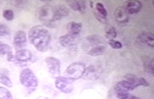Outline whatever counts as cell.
Listing matches in <instances>:
<instances>
[{
    "label": "cell",
    "instance_id": "obj_31",
    "mask_svg": "<svg viewBox=\"0 0 154 99\" xmlns=\"http://www.w3.org/2000/svg\"><path fill=\"white\" fill-rule=\"evenodd\" d=\"M95 16L99 22H102L103 23H106L107 22V19H106V17L103 16L100 14L98 13H95Z\"/></svg>",
    "mask_w": 154,
    "mask_h": 99
},
{
    "label": "cell",
    "instance_id": "obj_21",
    "mask_svg": "<svg viewBox=\"0 0 154 99\" xmlns=\"http://www.w3.org/2000/svg\"><path fill=\"white\" fill-rule=\"evenodd\" d=\"M144 71L151 75H154V62L153 59H148L145 61L143 64Z\"/></svg>",
    "mask_w": 154,
    "mask_h": 99
},
{
    "label": "cell",
    "instance_id": "obj_16",
    "mask_svg": "<svg viewBox=\"0 0 154 99\" xmlns=\"http://www.w3.org/2000/svg\"><path fill=\"white\" fill-rule=\"evenodd\" d=\"M68 5L72 9L81 13L84 12L86 7V2L83 1H67Z\"/></svg>",
    "mask_w": 154,
    "mask_h": 99
},
{
    "label": "cell",
    "instance_id": "obj_26",
    "mask_svg": "<svg viewBox=\"0 0 154 99\" xmlns=\"http://www.w3.org/2000/svg\"><path fill=\"white\" fill-rule=\"evenodd\" d=\"M117 97L119 99H143L141 98L133 95L130 93H118Z\"/></svg>",
    "mask_w": 154,
    "mask_h": 99
},
{
    "label": "cell",
    "instance_id": "obj_32",
    "mask_svg": "<svg viewBox=\"0 0 154 99\" xmlns=\"http://www.w3.org/2000/svg\"><path fill=\"white\" fill-rule=\"evenodd\" d=\"M37 99H50L47 97H44V96H40L37 98Z\"/></svg>",
    "mask_w": 154,
    "mask_h": 99
},
{
    "label": "cell",
    "instance_id": "obj_6",
    "mask_svg": "<svg viewBox=\"0 0 154 99\" xmlns=\"http://www.w3.org/2000/svg\"><path fill=\"white\" fill-rule=\"evenodd\" d=\"M45 62L52 77L55 78L59 77L60 74V63L59 60L52 57L46 58Z\"/></svg>",
    "mask_w": 154,
    "mask_h": 99
},
{
    "label": "cell",
    "instance_id": "obj_33",
    "mask_svg": "<svg viewBox=\"0 0 154 99\" xmlns=\"http://www.w3.org/2000/svg\"><path fill=\"white\" fill-rule=\"evenodd\" d=\"M90 6L91 8L93 7V4L92 2H90Z\"/></svg>",
    "mask_w": 154,
    "mask_h": 99
},
{
    "label": "cell",
    "instance_id": "obj_28",
    "mask_svg": "<svg viewBox=\"0 0 154 99\" xmlns=\"http://www.w3.org/2000/svg\"><path fill=\"white\" fill-rule=\"evenodd\" d=\"M2 16L5 19L8 21H12L14 18V13L11 10H6L2 13Z\"/></svg>",
    "mask_w": 154,
    "mask_h": 99
},
{
    "label": "cell",
    "instance_id": "obj_9",
    "mask_svg": "<svg viewBox=\"0 0 154 99\" xmlns=\"http://www.w3.org/2000/svg\"><path fill=\"white\" fill-rule=\"evenodd\" d=\"M123 7L127 14H137L140 11L143 5L140 1L132 0L126 1Z\"/></svg>",
    "mask_w": 154,
    "mask_h": 99
},
{
    "label": "cell",
    "instance_id": "obj_15",
    "mask_svg": "<svg viewBox=\"0 0 154 99\" xmlns=\"http://www.w3.org/2000/svg\"><path fill=\"white\" fill-rule=\"evenodd\" d=\"M128 14L126 12L123 6H119L115 10L114 16L118 22L121 23L128 22Z\"/></svg>",
    "mask_w": 154,
    "mask_h": 99
},
{
    "label": "cell",
    "instance_id": "obj_30",
    "mask_svg": "<svg viewBox=\"0 0 154 99\" xmlns=\"http://www.w3.org/2000/svg\"><path fill=\"white\" fill-rule=\"evenodd\" d=\"M108 44L112 48L115 49H119L122 47V43L114 39H111L109 41Z\"/></svg>",
    "mask_w": 154,
    "mask_h": 99
},
{
    "label": "cell",
    "instance_id": "obj_3",
    "mask_svg": "<svg viewBox=\"0 0 154 99\" xmlns=\"http://www.w3.org/2000/svg\"><path fill=\"white\" fill-rule=\"evenodd\" d=\"M38 16L42 24L50 28H55L58 25L53 19V6L45 5L40 8Z\"/></svg>",
    "mask_w": 154,
    "mask_h": 99
},
{
    "label": "cell",
    "instance_id": "obj_22",
    "mask_svg": "<svg viewBox=\"0 0 154 99\" xmlns=\"http://www.w3.org/2000/svg\"><path fill=\"white\" fill-rule=\"evenodd\" d=\"M86 39L90 43L94 45L102 44L104 42L103 38L96 35L88 36L86 37Z\"/></svg>",
    "mask_w": 154,
    "mask_h": 99
},
{
    "label": "cell",
    "instance_id": "obj_20",
    "mask_svg": "<svg viewBox=\"0 0 154 99\" xmlns=\"http://www.w3.org/2000/svg\"><path fill=\"white\" fill-rule=\"evenodd\" d=\"M105 49V47L104 46H97L88 51L87 52V54L93 57L100 56L103 54Z\"/></svg>",
    "mask_w": 154,
    "mask_h": 99
},
{
    "label": "cell",
    "instance_id": "obj_17",
    "mask_svg": "<svg viewBox=\"0 0 154 99\" xmlns=\"http://www.w3.org/2000/svg\"><path fill=\"white\" fill-rule=\"evenodd\" d=\"M115 89L118 93H126L134 90L131 83L127 80L119 81L116 85Z\"/></svg>",
    "mask_w": 154,
    "mask_h": 99
},
{
    "label": "cell",
    "instance_id": "obj_29",
    "mask_svg": "<svg viewBox=\"0 0 154 99\" xmlns=\"http://www.w3.org/2000/svg\"><path fill=\"white\" fill-rule=\"evenodd\" d=\"M10 30L6 25L0 23V36H6L10 34Z\"/></svg>",
    "mask_w": 154,
    "mask_h": 99
},
{
    "label": "cell",
    "instance_id": "obj_12",
    "mask_svg": "<svg viewBox=\"0 0 154 99\" xmlns=\"http://www.w3.org/2000/svg\"><path fill=\"white\" fill-rule=\"evenodd\" d=\"M27 38L26 33L22 30L17 31L13 36V44L18 48H22L26 45Z\"/></svg>",
    "mask_w": 154,
    "mask_h": 99
},
{
    "label": "cell",
    "instance_id": "obj_4",
    "mask_svg": "<svg viewBox=\"0 0 154 99\" xmlns=\"http://www.w3.org/2000/svg\"><path fill=\"white\" fill-rule=\"evenodd\" d=\"M84 63L75 62L70 64L64 72V77L74 81L82 78L86 68Z\"/></svg>",
    "mask_w": 154,
    "mask_h": 99
},
{
    "label": "cell",
    "instance_id": "obj_19",
    "mask_svg": "<svg viewBox=\"0 0 154 99\" xmlns=\"http://www.w3.org/2000/svg\"><path fill=\"white\" fill-rule=\"evenodd\" d=\"M82 27V23L72 22L68 24L67 29L68 33L78 35L80 32Z\"/></svg>",
    "mask_w": 154,
    "mask_h": 99
},
{
    "label": "cell",
    "instance_id": "obj_7",
    "mask_svg": "<svg viewBox=\"0 0 154 99\" xmlns=\"http://www.w3.org/2000/svg\"><path fill=\"white\" fill-rule=\"evenodd\" d=\"M101 74V70L96 66H90L86 68L82 78L85 80H96L99 79Z\"/></svg>",
    "mask_w": 154,
    "mask_h": 99
},
{
    "label": "cell",
    "instance_id": "obj_5",
    "mask_svg": "<svg viewBox=\"0 0 154 99\" xmlns=\"http://www.w3.org/2000/svg\"><path fill=\"white\" fill-rule=\"evenodd\" d=\"M74 80L64 77H58L56 78L55 86L57 89L63 93H71L73 90L72 83Z\"/></svg>",
    "mask_w": 154,
    "mask_h": 99
},
{
    "label": "cell",
    "instance_id": "obj_27",
    "mask_svg": "<svg viewBox=\"0 0 154 99\" xmlns=\"http://www.w3.org/2000/svg\"><path fill=\"white\" fill-rule=\"evenodd\" d=\"M96 9L98 13L103 16L106 17L107 15V12L103 4L98 2L96 4Z\"/></svg>",
    "mask_w": 154,
    "mask_h": 99
},
{
    "label": "cell",
    "instance_id": "obj_13",
    "mask_svg": "<svg viewBox=\"0 0 154 99\" xmlns=\"http://www.w3.org/2000/svg\"><path fill=\"white\" fill-rule=\"evenodd\" d=\"M125 78L131 83L134 89L140 86L147 87L149 85L146 80L143 78L138 77L135 75H127L125 76Z\"/></svg>",
    "mask_w": 154,
    "mask_h": 99
},
{
    "label": "cell",
    "instance_id": "obj_25",
    "mask_svg": "<svg viewBox=\"0 0 154 99\" xmlns=\"http://www.w3.org/2000/svg\"><path fill=\"white\" fill-rule=\"evenodd\" d=\"M11 52L12 49L10 46L0 42V55H8Z\"/></svg>",
    "mask_w": 154,
    "mask_h": 99
},
{
    "label": "cell",
    "instance_id": "obj_10",
    "mask_svg": "<svg viewBox=\"0 0 154 99\" xmlns=\"http://www.w3.org/2000/svg\"><path fill=\"white\" fill-rule=\"evenodd\" d=\"M32 54L29 50L23 49L17 51L14 56L13 62L22 65L31 60Z\"/></svg>",
    "mask_w": 154,
    "mask_h": 99
},
{
    "label": "cell",
    "instance_id": "obj_2",
    "mask_svg": "<svg viewBox=\"0 0 154 99\" xmlns=\"http://www.w3.org/2000/svg\"><path fill=\"white\" fill-rule=\"evenodd\" d=\"M20 81L23 86L27 88L29 93L35 91L38 86V78L33 71L28 68H25L21 71Z\"/></svg>",
    "mask_w": 154,
    "mask_h": 99
},
{
    "label": "cell",
    "instance_id": "obj_1",
    "mask_svg": "<svg viewBox=\"0 0 154 99\" xmlns=\"http://www.w3.org/2000/svg\"><path fill=\"white\" fill-rule=\"evenodd\" d=\"M29 42L38 51L45 52L49 48L51 36L47 29L37 25L30 28L29 33Z\"/></svg>",
    "mask_w": 154,
    "mask_h": 99
},
{
    "label": "cell",
    "instance_id": "obj_18",
    "mask_svg": "<svg viewBox=\"0 0 154 99\" xmlns=\"http://www.w3.org/2000/svg\"><path fill=\"white\" fill-rule=\"evenodd\" d=\"M9 71L6 68L0 69V83L8 88L13 86V83L8 77Z\"/></svg>",
    "mask_w": 154,
    "mask_h": 99
},
{
    "label": "cell",
    "instance_id": "obj_24",
    "mask_svg": "<svg viewBox=\"0 0 154 99\" xmlns=\"http://www.w3.org/2000/svg\"><path fill=\"white\" fill-rule=\"evenodd\" d=\"M12 95L7 88L0 87V99H12Z\"/></svg>",
    "mask_w": 154,
    "mask_h": 99
},
{
    "label": "cell",
    "instance_id": "obj_23",
    "mask_svg": "<svg viewBox=\"0 0 154 99\" xmlns=\"http://www.w3.org/2000/svg\"><path fill=\"white\" fill-rule=\"evenodd\" d=\"M106 33V37L107 39H109V40L115 39L117 35L115 28L111 26L107 28Z\"/></svg>",
    "mask_w": 154,
    "mask_h": 99
},
{
    "label": "cell",
    "instance_id": "obj_8",
    "mask_svg": "<svg viewBox=\"0 0 154 99\" xmlns=\"http://www.w3.org/2000/svg\"><path fill=\"white\" fill-rule=\"evenodd\" d=\"M53 19L58 25L59 21L63 17L68 16L69 13V9L64 5L53 6Z\"/></svg>",
    "mask_w": 154,
    "mask_h": 99
},
{
    "label": "cell",
    "instance_id": "obj_11",
    "mask_svg": "<svg viewBox=\"0 0 154 99\" xmlns=\"http://www.w3.org/2000/svg\"><path fill=\"white\" fill-rule=\"evenodd\" d=\"M137 39V41L140 44L147 45L151 48L154 47V36L152 33L143 31L138 35Z\"/></svg>",
    "mask_w": 154,
    "mask_h": 99
},
{
    "label": "cell",
    "instance_id": "obj_14",
    "mask_svg": "<svg viewBox=\"0 0 154 99\" xmlns=\"http://www.w3.org/2000/svg\"><path fill=\"white\" fill-rule=\"evenodd\" d=\"M78 36V35L68 33L60 37L58 40L61 45L62 47H70L74 44Z\"/></svg>",
    "mask_w": 154,
    "mask_h": 99
}]
</instances>
